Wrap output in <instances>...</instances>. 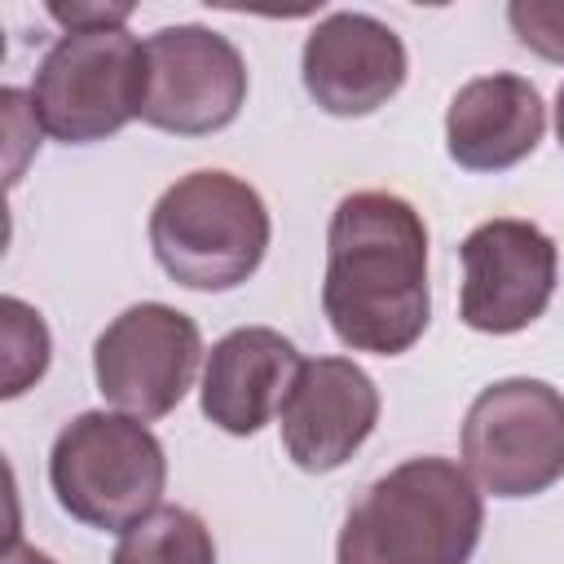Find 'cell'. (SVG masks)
Returning a JSON list of instances; mask_svg holds the SVG:
<instances>
[{"instance_id": "obj_1", "label": "cell", "mask_w": 564, "mask_h": 564, "mask_svg": "<svg viewBox=\"0 0 564 564\" xmlns=\"http://www.w3.org/2000/svg\"><path fill=\"white\" fill-rule=\"evenodd\" d=\"M322 313L352 352H410L432 317L427 225L401 194H344L326 225Z\"/></svg>"}, {"instance_id": "obj_2", "label": "cell", "mask_w": 564, "mask_h": 564, "mask_svg": "<svg viewBox=\"0 0 564 564\" xmlns=\"http://www.w3.org/2000/svg\"><path fill=\"white\" fill-rule=\"evenodd\" d=\"M485 502L467 467L423 454L379 476L344 516L335 564H467Z\"/></svg>"}, {"instance_id": "obj_3", "label": "cell", "mask_w": 564, "mask_h": 564, "mask_svg": "<svg viewBox=\"0 0 564 564\" xmlns=\"http://www.w3.org/2000/svg\"><path fill=\"white\" fill-rule=\"evenodd\" d=\"M273 238L256 185L225 167H198L167 185L150 212V251L159 269L189 291L242 286Z\"/></svg>"}, {"instance_id": "obj_4", "label": "cell", "mask_w": 564, "mask_h": 564, "mask_svg": "<svg viewBox=\"0 0 564 564\" xmlns=\"http://www.w3.org/2000/svg\"><path fill=\"white\" fill-rule=\"evenodd\" d=\"M48 485L70 520L101 533H128L159 507L167 458L141 419L84 410L48 449Z\"/></svg>"}, {"instance_id": "obj_5", "label": "cell", "mask_w": 564, "mask_h": 564, "mask_svg": "<svg viewBox=\"0 0 564 564\" xmlns=\"http://www.w3.org/2000/svg\"><path fill=\"white\" fill-rule=\"evenodd\" d=\"M145 40L128 26L62 31L31 79L35 123L66 145H93L141 119Z\"/></svg>"}, {"instance_id": "obj_6", "label": "cell", "mask_w": 564, "mask_h": 564, "mask_svg": "<svg viewBox=\"0 0 564 564\" xmlns=\"http://www.w3.org/2000/svg\"><path fill=\"white\" fill-rule=\"evenodd\" d=\"M463 467L494 498H533L564 476V392L546 379H498L463 419Z\"/></svg>"}, {"instance_id": "obj_7", "label": "cell", "mask_w": 564, "mask_h": 564, "mask_svg": "<svg viewBox=\"0 0 564 564\" xmlns=\"http://www.w3.org/2000/svg\"><path fill=\"white\" fill-rule=\"evenodd\" d=\"M203 361L198 322L172 304L141 300L128 304L93 344L97 392L141 423L163 419L194 388Z\"/></svg>"}, {"instance_id": "obj_8", "label": "cell", "mask_w": 564, "mask_h": 564, "mask_svg": "<svg viewBox=\"0 0 564 564\" xmlns=\"http://www.w3.org/2000/svg\"><path fill=\"white\" fill-rule=\"evenodd\" d=\"M247 101V62L212 26L181 22L145 40L141 123L176 137H207L238 119Z\"/></svg>"}, {"instance_id": "obj_9", "label": "cell", "mask_w": 564, "mask_h": 564, "mask_svg": "<svg viewBox=\"0 0 564 564\" xmlns=\"http://www.w3.org/2000/svg\"><path fill=\"white\" fill-rule=\"evenodd\" d=\"M458 317L480 335H516L533 326L560 278V251L533 220L498 216L476 225L463 247Z\"/></svg>"}, {"instance_id": "obj_10", "label": "cell", "mask_w": 564, "mask_h": 564, "mask_svg": "<svg viewBox=\"0 0 564 564\" xmlns=\"http://www.w3.org/2000/svg\"><path fill=\"white\" fill-rule=\"evenodd\" d=\"M379 423V388L352 357H308L300 361L282 410V445L300 471L344 467Z\"/></svg>"}, {"instance_id": "obj_11", "label": "cell", "mask_w": 564, "mask_h": 564, "mask_svg": "<svg viewBox=\"0 0 564 564\" xmlns=\"http://www.w3.org/2000/svg\"><path fill=\"white\" fill-rule=\"evenodd\" d=\"M405 70L410 57L401 35L388 22L352 9L322 18L300 53V75L308 97L339 119H357L388 106L401 93Z\"/></svg>"}, {"instance_id": "obj_12", "label": "cell", "mask_w": 564, "mask_h": 564, "mask_svg": "<svg viewBox=\"0 0 564 564\" xmlns=\"http://www.w3.org/2000/svg\"><path fill=\"white\" fill-rule=\"evenodd\" d=\"M295 344L273 326H238L212 344L198 405L229 436H256L278 410L300 370Z\"/></svg>"}, {"instance_id": "obj_13", "label": "cell", "mask_w": 564, "mask_h": 564, "mask_svg": "<svg viewBox=\"0 0 564 564\" xmlns=\"http://www.w3.org/2000/svg\"><path fill=\"white\" fill-rule=\"evenodd\" d=\"M546 132L538 84L511 70L467 79L445 110V150L467 172H507L524 163Z\"/></svg>"}, {"instance_id": "obj_14", "label": "cell", "mask_w": 564, "mask_h": 564, "mask_svg": "<svg viewBox=\"0 0 564 564\" xmlns=\"http://www.w3.org/2000/svg\"><path fill=\"white\" fill-rule=\"evenodd\" d=\"M110 564H216V542L194 511L154 507L145 520L119 533Z\"/></svg>"}, {"instance_id": "obj_15", "label": "cell", "mask_w": 564, "mask_h": 564, "mask_svg": "<svg viewBox=\"0 0 564 564\" xmlns=\"http://www.w3.org/2000/svg\"><path fill=\"white\" fill-rule=\"evenodd\" d=\"M0 330H4V379H0V397H22L48 370V352H53L48 326H44V317L26 300L4 295L0 300Z\"/></svg>"}, {"instance_id": "obj_16", "label": "cell", "mask_w": 564, "mask_h": 564, "mask_svg": "<svg viewBox=\"0 0 564 564\" xmlns=\"http://www.w3.org/2000/svg\"><path fill=\"white\" fill-rule=\"evenodd\" d=\"M507 26L529 53L564 62V0H511Z\"/></svg>"}, {"instance_id": "obj_17", "label": "cell", "mask_w": 564, "mask_h": 564, "mask_svg": "<svg viewBox=\"0 0 564 564\" xmlns=\"http://www.w3.org/2000/svg\"><path fill=\"white\" fill-rule=\"evenodd\" d=\"M48 18L62 22V31H110V26H123L132 18V4H110V0H53L48 4Z\"/></svg>"}, {"instance_id": "obj_18", "label": "cell", "mask_w": 564, "mask_h": 564, "mask_svg": "<svg viewBox=\"0 0 564 564\" xmlns=\"http://www.w3.org/2000/svg\"><path fill=\"white\" fill-rule=\"evenodd\" d=\"M0 564H57L53 555H44V551H35V546H22V542H9L4 546V560Z\"/></svg>"}, {"instance_id": "obj_19", "label": "cell", "mask_w": 564, "mask_h": 564, "mask_svg": "<svg viewBox=\"0 0 564 564\" xmlns=\"http://www.w3.org/2000/svg\"><path fill=\"white\" fill-rule=\"evenodd\" d=\"M555 137H560V145H564V84H560V93H555Z\"/></svg>"}]
</instances>
